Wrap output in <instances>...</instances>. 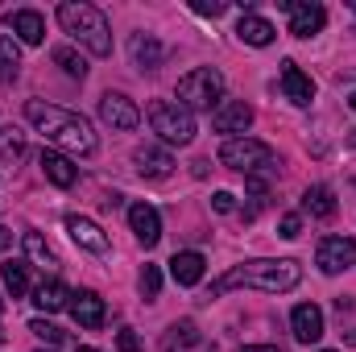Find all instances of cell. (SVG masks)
Instances as JSON below:
<instances>
[{"mask_svg":"<svg viewBox=\"0 0 356 352\" xmlns=\"http://www.w3.org/2000/svg\"><path fill=\"white\" fill-rule=\"evenodd\" d=\"M137 290H141V298H158L162 294V269L158 265H145L141 278H137Z\"/></svg>","mask_w":356,"mask_h":352,"instance_id":"28","label":"cell"},{"mask_svg":"<svg viewBox=\"0 0 356 352\" xmlns=\"http://www.w3.org/2000/svg\"><path fill=\"white\" fill-rule=\"evenodd\" d=\"M277 8L282 13H290V33L294 38H311V33H319L323 25H327V8L323 4H294V0H277Z\"/></svg>","mask_w":356,"mask_h":352,"instance_id":"7","label":"cell"},{"mask_svg":"<svg viewBox=\"0 0 356 352\" xmlns=\"http://www.w3.org/2000/svg\"><path fill=\"white\" fill-rule=\"evenodd\" d=\"M216 133H245L253 125V108L245 99H220V108L211 112Z\"/></svg>","mask_w":356,"mask_h":352,"instance_id":"10","label":"cell"},{"mask_svg":"<svg viewBox=\"0 0 356 352\" xmlns=\"http://www.w3.org/2000/svg\"><path fill=\"white\" fill-rule=\"evenodd\" d=\"M67 232H71V241L79 245V249H88V253H108V237H104V228L88 220V216H67Z\"/></svg>","mask_w":356,"mask_h":352,"instance_id":"13","label":"cell"},{"mask_svg":"<svg viewBox=\"0 0 356 352\" xmlns=\"http://www.w3.org/2000/svg\"><path fill=\"white\" fill-rule=\"evenodd\" d=\"M149 125L166 145H191L195 141V116L178 99H154L149 104Z\"/></svg>","mask_w":356,"mask_h":352,"instance_id":"5","label":"cell"},{"mask_svg":"<svg viewBox=\"0 0 356 352\" xmlns=\"http://www.w3.org/2000/svg\"><path fill=\"white\" fill-rule=\"evenodd\" d=\"M302 211H311L315 220H332V216H336V195H332L327 186H307Z\"/></svg>","mask_w":356,"mask_h":352,"instance_id":"23","label":"cell"},{"mask_svg":"<svg viewBox=\"0 0 356 352\" xmlns=\"http://www.w3.org/2000/svg\"><path fill=\"white\" fill-rule=\"evenodd\" d=\"M79 352H99V349H79Z\"/></svg>","mask_w":356,"mask_h":352,"instance_id":"40","label":"cell"},{"mask_svg":"<svg viewBox=\"0 0 356 352\" xmlns=\"http://www.w3.org/2000/svg\"><path fill=\"white\" fill-rule=\"evenodd\" d=\"M353 145H356V133H353Z\"/></svg>","mask_w":356,"mask_h":352,"instance_id":"43","label":"cell"},{"mask_svg":"<svg viewBox=\"0 0 356 352\" xmlns=\"http://www.w3.org/2000/svg\"><path fill=\"white\" fill-rule=\"evenodd\" d=\"M29 332H33V336H42L46 344H63V328H54V323H46V319H33V323H29Z\"/></svg>","mask_w":356,"mask_h":352,"instance_id":"30","label":"cell"},{"mask_svg":"<svg viewBox=\"0 0 356 352\" xmlns=\"http://www.w3.org/2000/svg\"><path fill=\"white\" fill-rule=\"evenodd\" d=\"M241 352H277V349H273V344H245Z\"/></svg>","mask_w":356,"mask_h":352,"instance_id":"37","label":"cell"},{"mask_svg":"<svg viewBox=\"0 0 356 352\" xmlns=\"http://www.w3.org/2000/svg\"><path fill=\"white\" fill-rule=\"evenodd\" d=\"M38 162H42V170H46V178H50L54 186H63V191L79 182V166H75L71 158H63L58 150H42V158H38Z\"/></svg>","mask_w":356,"mask_h":352,"instance_id":"18","label":"cell"},{"mask_svg":"<svg viewBox=\"0 0 356 352\" xmlns=\"http://www.w3.org/2000/svg\"><path fill=\"white\" fill-rule=\"evenodd\" d=\"M249 191H253V195H266V178L249 175Z\"/></svg>","mask_w":356,"mask_h":352,"instance_id":"36","label":"cell"},{"mask_svg":"<svg viewBox=\"0 0 356 352\" xmlns=\"http://www.w3.org/2000/svg\"><path fill=\"white\" fill-rule=\"evenodd\" d=\"M4 340H8V336H4V332H0V344H4Z\"/></svg>","mask_w":356,"mask_h":352,"instance_id":"41","label":"cell"},{"mask_svg":"<svg viewBox=\"0 0 356 352\" xmlns=\"http://www.w3.org/2000/svg\"><path fill=\"white\" fill-rule=\"evenodd\" d=\"M0 311H4V303H0Z\"/></svg>","mask_w":356,"mask_h":352,"instance_id":"45","label":"cell"},{"mask_svg":"<svg viewBox=\"0 0 356 352\" xmlns=\"http://www.w3.org/2000/svg\"><path fill=\"white\" fill-rule=\"evenodd\" d=\"M353 8H356V0H353Z\"/></svg>","mask_w":356,"mask_h":352,"instance_id":"46","label":"cell"},{"mask_svg":"<svg viewBox=\"0 0 356 352\" xmlns=\"http://www.w3.org/2000/svg\"><path fill=\"white\" fill-rule=\"evenodd\" d=\"M220 162H224L228 170L257 175V170H269V166L277 162V154H273V145L257 141V137H232V141L220 145Z\"/></svg>","mask_w":356,"mask_h":352,"instance_id":"6","label":"cell"},{"mask_svg":"<svg viewBox=\"0 0 356 352\" xmlns=\"http://www.w3.org/2000/svg\"><path fill=\"white\" fill-rule=\"evenodd\" d=\"M99 120L112 125V129H120V133H133V129L141 125V112H137V104H133L129 95L108 91V95L99 99Z\"/></svg>","mask_w":356,"mask_h":352,"instance_id":"8","label":"cell"},{"mask_svg":"<svg viewBox=\"0 0 356 352\" xmlns=\"http://www.w3.org/2000/svg\"><path fill=\"white\" fill-rule=\"evenodd\" d=\"M8 79H17V71H8V67H4V58H0V83H8Z\"/></svg>","mask_w":356,"mask_h":352,"instance_id":"38","label":"cell"},{"mask_svg":"<svg viewBox=\"0 0 356 352\" xmlns=\"http://www.w3.org/2000/svg\"><path fill=\"white\" fill-rule=\"evenodd\" d=\"M224 99V75L216 67H195L178 79V104L186 112H211V104L220 108Z\"/></svg>","mask_w":356,"mask_h":352,"instance_id":"4","label":"cell"},{"mask_svg":"<svg viewBox=\"0 0 356 352\" xmlns=\"http://www.w3.org/2000/svg\"><path fill=\"white\" fill-rule=\"evenodd\" d=\"M25 253L38 265H58V253L50 249V241H46L42 232H25Z\"/></svg>","mask_w":356,"mask_h":352,"instance_id":"26","label":"cell"},{"mask_svg":"<svg viewBox=\"0 0 356 352\" xmlns=\"http://www.w3.org/2000/svg\"><path fill=\"white\" fill-rule=\"evenodd\" d=\"M116 349H120V352H137V349H141V340H137L133 332H120V336H116Z\"/></svg>","mask_w":356,"mask_h":352,"instance_id":"35","label":"cell"},{"mask_svg":"<svg viewBox=\"0 0 356 352\" xmlns=\"http://www.w3.org/2000/svg\"><path fill=\"white\" fill-rule=\"evenodd\" d=\"M323 352H336V349H323Z\"/></svg>","mask_w":356,"mask_h":352,"instance_id":"44","label":"cell"},{"mask_svg":"<svg viewBox=\"0 0 356 352\" xmlns=\"http://www.w3.org/2000/svg\"><path fill=\"white\" fill-rule=\"evenodd\" d=\"M129 228L137 232V241H141L145 249H154V245L162 241V216H158V207L133 203V207H129Z\"/></svg>","mask_w":356,"mask_h":352,"instance_id":"11","label":"cell"},{"mask_svg":"<svg viewBox=\"0 0 356 352\" xmlns=\"http://www.w3.org/2000/svg\"><path fill=\"white\" fill-rule=\"evenodd\" d=\"M162 58H166V50H162V42H158L154 33H137V38H133V63H137L141 71L162 67Z\"/></svg>","mask_w":356,"mask_h":352,"instance_id":"19","label":"cell"},{"mask_svg":"<svg viewBox=\"0 0 356 352\" xmlns=\"http://www.w3.org/2000/svg\"><path fill=\"white\" fill-rule=\"evenodd\" d=\"M282 91H286L290 104H302V108L315 99V83H311V75H302V67H298L294 58L282 63Z\"/></svg>","mask_w":356,"mask_h":352,"instance_id":"16","label":"cell"},{"mask_svg":"<svg viewBox=\"0 0 356 352\" xmlns=\"http://www.w3.org/2000/svg\"><path fill=\"white\" fill-rule=\"evenodd\" d=\"M71 315H75V323L79 328H104V319H108V311H104V298L95 294V290H79V294H71Z\"/></svg>","mask_w":356,"mask_h":352,"instance_id":"14","label":"cell"},{"mask_svg":"<svg viewBox=\"0 0 356 352\" xmlns=\"http://www.w3.org/2000/svg\"><path fill=\"white\" fill-rule=\"evenodd\" d=\"M273 33H277V29L269 25L266 17H253V13H245V17H241V25H236V38H241L245 46H269V42H273Z\"/></svg>","mask_w":356,"mask_h":352,"instance_id":"20","label":"cell"},{"mask_svg":"<svg viewBox=\"0 0 356 352\" xmlns=\"http://www.w3.org/2000/svg\"><path fill=\"white\" fill-rule=\"evenodd\" d=\"M348 340H353V344H356V332H353V336H348Z\"/></svg>","mask_w":356,"mask_h":352,"instance_id":"42","label":"cell"},{"mask_svg":"<svg viewBox=\"0 0 356 352\" xmlns=\"http://www.w3.org/2000/svg\"><path fill=\"white\" fill-rule=\"evenodd\" d=\"M315 262H319L323 273H340V269H348V265H356V241L353 237H323Z\"/></svg>","mask_w":356,"mask_h":352,"instance_id":"9","label":"cell"},{"mask_svg":"<svg viewBox=\"0 0 356 352\" xmlns=\"http://www.w3.org/2000/svg\"><path fill=\"white\" fill-rule=\"evenodd\" d=\"M25 158V133L17 125L0 129V162H21Z\"/></svg>","mask_w":356,"mask_h":352,"instance_id":"25","label":"cell"},{"mask_svg":"<svg viewBox=\"0 0 356 352\" xmlns=\"http://www.w3.org/2000/svg\"><path fill=\"white\" fill-rule=\"evenodd\" d=\"M133 162H137V170L145 178H166L175 170V158H170V150H162V145H137Z\"/></svg>","mask_w":356,"mask_h":352,"instance_id":"17","label":"cell"},{"mask_svg":"<svg viewBox=\"0 0 356 352\" xmlns=\"http://www.w3.org/2000/svg\"><path fill=\"white\" fill-rule=\"evenodd\" d=\"M38 352H46V349H38Z\"/></svg>","mask_w":356,"mask_h":352,"instance_id":"47","label":"cell"},{"mask_svg":"<svg viewBox=\"0 0 356 352\" xmlns=\"http://www.w3.org/2000/svg\"><path fill=\"white\" fill-rule=\"evenodd\" d=\"M166 344H170V349H175V344H182V349H186V344H199V328H195V319L175 323V328H170V336H166Z\"/></svg>","mask_w":356,"mask_h":352,"instance_id":"29","label":"cell"},{"mask_svg":"<svg viewBox=\"0 0 356 352\" xmlns=\"http://www.w3.org/2000/svg\"><path fill=\"white\" fill-rule=\"evenodd\" d=\"M302 232V220L298 216H282V224H277V237H286V241H294Z\"/></svg>","mask_w":356,"mask_h":352,"instance_id":"34","label":"cell"},{"mask_svg":"<svg viewBox=\"0 0 356 352\" xmlns=\"http://www.w3.org/2000/svg\"><path fill=\"white\" fill-rule=\"evenodd\" d=\"M203 253H175V262H170V278H175L178 286H195L199 278H203Z\"/></svg>","mask_w":356,"mask_h":352,"instance_id":"22","label":"cell"},{"mask_svg":"<svg viewBox=\"0 0 356 352\" xmlns=\"http://www.w3.org/2000/svg\"><path fill=\"white\" fill-rule=\"evenodd\" d=\"M4 25H8L25 46H42V42H46V21H42V13H33V8H17V13H8Z\"/></svg>","mask_w":356,"mask_h":352,"instance_id":"15","label":"cell"},{"mask_svg":"<svg viewBox=\"0 0 356 352\" xmlns=\"http://www.w3.org/2000/svg\"><path fill=\"white\" fill-rule=\"evenodd\" d=\"M33 303L50 315V311H63L67 303H71V290H67V282H58V278H50V282H42L38 290H33Z\"/></svg>","mask_w":356,"mask_h":352,"instance_id":"21","label":"cell"},{"mask_svg":"<svg viewBox=\"0 0 356 352\" xmlns=\"http://www.w3.org/2000/svg\"><path fill=\"white\" fill-rule=\"evenodd\" d=\"M290 332H294L298 344H315V340L323 336V311H319L315 303H298V307L290 311Z\"/></svg>","mask_w":356,"mask_h":352,"instance_id":"12","label":"cell"},{"mask_svg":"<svg viewBox=\"0 0 356 352\" xmlns=\"http://www.w3.org/2000/svg\"><path fill=\"white\" fill-rule=\"evenodd\" d=\"M302 282V269L298 262H245L232 265L220 282H211V294H228L236 286H253V290H266V294H282V290H294Z\"/></svg>","mask_w":356,"mask_h":352,"instance_id":"2","label":"cell"},{"mask_svg":"<svg viewBox=\"0 0 356 352\" xmlns=\"http://www.w3.org/2000/svg\"><path fill=\"white\" fill-rule=\"evenodd\" d=\"M58 25L75 38V42H83L95 58H108L112 54V29H108V17L99 13V8H91V4H58Z\"/></svg>","mask_w":356,"mask_h":352,"instance_id":"3","label":"cell"},{"mask_svg":"<svg viewBox=\"0 0 356 352\" xmlns=\"http://www.w3.org/2000/svg\"><path fill=\"white\" fill-rule=\"evenodd\" d=\"M191 8H195L199 17H224V13H228V4H224V0H195Z\"/></svg>","mask_w":356,"mask_h":352,"instance_id":"32","label":"cell"},{"mask_svg":"<svg viewBox=\"0 0 356 352\" xmlns=\"http://www.w3.org/2000/svg\"><path fill=\"white\" fill-rule=\"evenodd\" d=\"M348 104H353V112H356V91H353V99H348Z\"/></svg>","mask_w":356,"mask_h":352,"instance_id":"39","label":"cell"},{"mask_svg":"<svg viewBox=\"0 0 356 352\" xmlns=\"http://www.w3.org/2000/svg\"><path fill=\"white\" fill-rule=\"evenodd\" d=\"M54 63L71 75V79H83L88 75V63H83V54H75L71 46H54Z\"/></svg>","mask_w":356,"mask_h":352,"instance_id":"27","label":"cell"},{"mask_svg":"<svg viewBox=\"0 0 356 352\" xmlns=\"http://www.w3.org/2000/svg\"><path fill=\"white\" fill-rule=\"evenodd\" d=\"M0 58H4V67H8V71H17V67H21V50H17V42H13V38H0Z\"/></svg>","mask_w":356,"mask_h":352,"instance_id":"31","label":"cell"},{"mask_svg":"<svg viewBox=\"0 0 356 352\" xmlns=\"http://www.w3.org/2000/svg\"><path fill=\"white\" fill-rule=\"evenodd\" d=\"M0 278H4V286H8L13 298H21V294L29 290V265L25 262H13V257H8V262L0 265Z\"/></svg>","mask_w":356,"mask_h":352,"instance_id":"24","label":"cell"},{"mask_svg":"<svg viewBox=\"0 0 356 352\" xmlns=\"http://www.w3.org/2000/svg\"><path fill=\"white\" fill-rule=\"evenodd\" d=\"M25 116L42 129L46 141H54L58 150H71V154H95V133L91 125L71 112V108H58V104H46V99H25Z\"/></svg>","mask_w":356,"mask_h":352,"instance_id":"1","label":"cell"},{"mask_svg":"<svg viewBox=\"0 0 356 352\" xmlns=\"http://www.w3.org/2000/svg\"><path fill=\"white\" fill-rule=\"evenodd\" d=\"M211 207H216L220 216H228V211H236V195H232V191H216V199H211Z\"/></svg>","mask_w":356,"mask_h":352,"instance_id":"33","label":"cell"}]
</instances>
